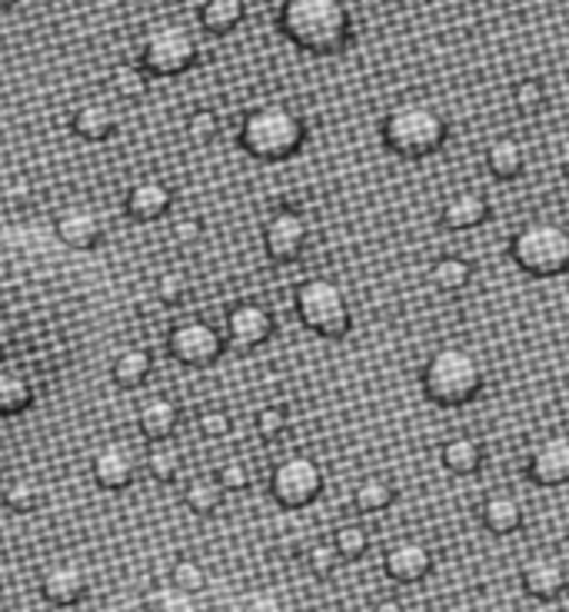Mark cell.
Returning <instances> with one entry per match:
<instances>
[{"label":"cell","mask_w":569,"mask_h":612,"mask_svg":"<svg viewBox=\"0 0 569 612\" xmlns=\"http://www.w3.org/2000/svg\"><path fill=\"white\" fill-rule=\"evenodd\" d=\"M520 583L533 600H560L569 586L567 563L553 553H533L523 566H520Z\"/></svg>","instance_id":"cell-14"},{"label":"cell","mask_w":569,"mask_h":612,"mask_svg":"<svg viewBox=\"0 0 569 612\" xmlns=\"http://www.w3.org/2000/svg\"><path fill=\"white\" fill-rule=\"evenodd\" d=\"M94 483L107 493H124L137 480V456L127 443H104L90 460Z\"/></svg>","instance_id":"cell-15"},{"label":"cell","mask_w":569,"mask_h":612,"mask_svg":"<svg viewBox=\"0 0 569 612\" xmlns=\"http://www.w3.org/2000/svg\"><path fill=\"white\" fill-rule=\"evenodd\" d=\"M296 316L306 329H313L316 336L326 339H340L350 333L353 316H350V304L346 294L336 280L330 277H310L296 287Z\"/></svg>","instance_id":"cell-6"},{"label":"cell","mask_w":569,"mask_h":612,"mask_svg":"<svg viewBox=\"0 0 569 612\" xmlns=\"http://www.w3.org/2000/svg\"><path fill=\"white\" fill-rule=\"evenodd\" d=\"M200 237H204V220L200 217H180V220H174V240L194 244Z\"/></svg>","instance_id":"cell-45"},{"label":"cell","mask_w":569,"mask_h":612,"mask_svg":"<svg viewBox=\"0 0 569 612\" xmlns=\"http://www.w3.org/2000/svg\"><path fill=\"white\" fill-rule=\"evenodd\" d=\"M330 543L336 546L340 560H360V556L370 550V533H366L360 523H346V526H340V530L333 533Z\"/></svg>","instance_id":"cell-35"},{"label":"cell","mask_w":569,"mask_h":612,"mask_svg":"<svg viewBox=\"0 0 569 612\" xmlns=\"http://www.w3.org/2000/svg\"><path fill=\"white\" fill-rule=\"evenodd\" d=\"M144 463H147V473H150L160 486L174 483V480L184 473V456H180V450H177V446H170L167 440L150 443V450H147Z\"/></svg>","instance_id":"cell-30"},{"label":"cell","mask_w":569,"mask_h":612,"mask_svg":"<svg viewBox=\"0 0 569 612\" xmlns=\"http://www.w3.org/2000/svg\"><path fill=\"white\" fill-rule=\"evenodd\" d=\"M487 167H490L493 177L513 180V177H520V174L527 170V150H523L513 137H500V140H493L490 150H487Z\"/></svg>","instance_id":"cell-27"},{"label":"cell","mask_w":569,"mask_h":612,"mask_svg":"<svg viewBox=\"0 0 569 612\" xmlns=\"http://www.w3.org/2000/svg\"><path fill=\"white\" fill-rule=\"evenodd\" d=\"M0 483H3V453H0Z\"/></svg>","instance_id":"cell-49"},{"label":"cell","mask_w":569,"mask_h":612,"mask_svg":"<svg viewBox=\"0 0 569 612\" xmlns=\"http://www.w3.org/2000/svg\"><path fill=\"white\" fill-rule=\"evenodd\" d=\"M144 612H204L194 593H184L177 586H154L144 596Z\"/></svg>","instance_id":"cell-33"},{"label":"cell","mask_w":569,"mask_h":612,"mask_svg":"<svg viewBox=\"0 0 569 612\" xmlns=\"http://www.w3.org/2000/svg\"><path fill=\"white\" fill-rule=\"evenodd\" d=\"M224 329L237 349H257L274 336V313L271 306L257 304V300H241L237 306H230Z\"/></svg>","instance_id":"cell-12"},{"label":"cell","mask_w":569,"mask_h":612,"mask_svg":"<svg viewBox=\"0 0 569 612\" xmlns=\"http://www.w3.org/2000/svg\"><path fill=\"white\" fill-rule=\"evenodd\" d=\"M180 426V406L170 396H147L137 406V430L144 433L147 443L170 440Z\"/></svg>","instance_id":"cell-19"},{"label":"cell","mask_w":569,"mask_h":612,"mask_svg":"<svg viewBox=\"0 0 569 612\" xmlns=\"http://www.w3.org/2000/svg\"><path fill=\"white\" fill-rule=\"evenodd\" d=\"M470 264L463 257H440L430 270V284L443 294H460L470 284Z\"/></svg>","instance_id":"cell-32"},{"label":"cell","mask_w":569,"mask_h":612,"mask_svg":"<svg viewBox=\"0 0 569 612\" xmlns=\"http://www.w3.org/2000/svg\"><path fill=\"white\" fill-rule=\"evenodd\" d=\"M150 369H154V356L144 346H127V349L117 353V359L110 366V376L120 389H137V386L147 383Z\"/></svg>","instance_id":"cell-23"},{"label":"cell","mask_w":569,"mask_h":612,"mask_svg":"<svg viewBox=\"0 0 569 612\" xmlns=\"http://www.w3.org/2000/svg\"><path fill=\"white\" fill-rule=\"evenodd\" d=\"M3 583H7V570H3V563H0V590H3Z\"/></svg>","instance_id":"cell-48"},{"label":"cell","mask_w":569,"mask_h":612,"mask_svg":"<svg viewBox=\"0 0 569 612\" xmlns=\"http://www.w3.org/2000/svg\"><path fill=\"white\" fill-rule=\"evenodd\" d=\"M254 423H257V433L271 443V440H281L284 436L286 426H290V416H286L284 406H264Z\"/></svg>","instance_id":"cell-42"},{"label":"cell","mask_w":569,"mask_h":612,"mask_svg":"<svg viewBox=\"0 0 569 612\" xmlns=\"http://www.w3.org/2000/svg\"><path fill=\"white\" fill-rule=\"evenodd\" d=\"M383 570L396 583H420L433 570V550L423 540L403 536L383 553Z\"/></svg>","instance_id":"cell-17"},{"label":"cell","mask_w":569,"mask_h":612,"mask_svg":"<svg viewBox=\"0 0 569 612\" xmlns=\"http://www.w3.org/2000/svg\"><path fill=\"white\" fill-rule=\"evenodd\" d=\"M323 493V470L310 456H286L271 473V496L286 510H303Z\"/></svg>","instance_id":"cell-8"},{"label":"cell","mask_w":569,"mask_h":612,"mask_svg":"<svg viewBox=\"0 0 569 612\" xmlns=\"http://www.w3.org/2000/svg\"><path fill=\"white\" fill-rule=\"evenodd\" d=\"M110 87L124 100H140L150 87V73L140 63H117L110 70Z\"/></svg>","instance_id":"cell-34"},{"label":"cell","mask_w":569,"mask_h":612,"mask_svg":"<svg viewBox=\"0 0 569 612\" xmlns=\"http://www.w3.org/2000/svg\"><path fill=\"white\" fill-rule=\"evenodd\" d=\"M20 0H0V10H10V7H17Z\"/></svg>","instance_id":"cell-47"},{"label":"cell","mask_w":569,"mask_h":612,"mask_svg":"<svg viewBox=\"0 0 569 612\" xmlns=\"http://www.w3.org/2000/svg\"><path fill=\"white\" fill-rule=\"evenodd\" d=\"M170 207H174V187L160 177H144V180L127 187L124 214L134 224H154V220L167 217Z\"/></svg>","instance_id":"cell-16"},{"label":"cell","mask_w":569,"mask_h":612,"mask_svg":"<svg viewBox=\"0 0 569 612\" xmlns=\"http://www.w3.org/2000/svg\"><path fill=\"white\" fill-rule=\"evenodd\" d=\"M251 480H254V473L244 460H224L217 466V483L224 493H244L251 486Z\"/></svg>","instance_id":"cell-38"},{"label":"cell","mask_w":569,"mask_h":612,"mask_svg":"<svg viewBox=\"0 0 569 612\" xmlns=\"http://www.w3.org/2000/svg\"><path fill=\"white\" fill-rule=\"evenodd\" d=\"M53 234L60 237L63 247L87 254V250H97V247L104 244V234H107V230H104V220H100V214H97L94 207H87V204H70V207H63V210L57 214Z\"/></svg>","instance_id":"cell-13"},{"label":"cell","mask_w":569,"mask_h":612,"mask_svg":"<svg viewBox=\"0 0 569 612\" xmlns=\"http://www.w3.org/2000/svg\"><path fill=\"white\" fill-rule=\"evenodd\" d=\"M440 460L457 476H473L483 466V443L477 436H453L443 443Z\"/></svg>","instance_id":"cell-24"},{"label":"cell","mask_w":569,"mask_h":612,"mask_svg":"<svg viewBox=\"0 0 569 612\" xmlns=\"http://www.w3.org/2000/svg\"><path fill=\"white\" fill-rule=\"evenodd\" d=\"M530 480L540 486H567L569 483V433L543 436L530 453Z\"/></svg>","instance_id":"cell-18"},{"label":"cell","mask_w":569,"mask_h":612,"mask_svg":"<svg viewBox=\"0 0 569 612\" xmlns=\"http://www.w3.org/2000/svg\"><path fill=\"white\" fill-rule=\"evenodd\" d=\"M167 349L177 363L207 369L224 356V336L207 319H180L167 336Z\"/></svg>","instance_id":"cell-9"},{"label":"cell","mask_w":569,"mask_h":612,"mask_svg":"<svg viewBox=\"0 0 569 612\" xmlns=\"http://www.w3.org/2000/svg\"><path fill=\"white\" fill-rule=\"evenodd\" d=\"M237 140L254 160L281 164L303 147L306 124L300 120L296 110H290L284 103H264V107H257L244 117Z\"/></svg>","instance_id":"cell-2"},{"label":"cell","mask_w":569,"mask_h":612,"mask_svg":"<svg viewBox=\"0 0 569 612\" xmlns=\"http://www.w3.org/2000/svg\"><path fill=\"white\" fill-rule=\"evenodd\" d=\"M487 214H490V204L477 190H460L443 204V224L450 230H473L487 220Z\"/></svg>","instance_id":"cell-22"},{"label":"cell","mask_w":569,"mask_h":612,"mask_svg":"<svg viewBox=\"0 0 569 612\" xmlns=\"http://www.w3.org/2000/svg\"><path fill=\"white\" fill-rule=\"evenodd\" d=\"M241 612H290V610H286V603L281 593H274V590H254V593H247V600H244Z\"/></svg>","instance_id":"cell-43"},{"label":"cell","mask_w":569,"mask_h":612,"mask_svg":"<svg viewBox=\"0 0 569 612\" xmlns=\"http://www.w3.org/2000/svg\"><path fill=\"white\" fill-rule=\"evenodd\" d=\"M244 13H247V3L244 0H204L200 7V23L207 33H230L244 23Z\"/></svg>","instance_id":"cell-28"},{"label":"cell","mask_w":569,"mask_h":612,"mask_svg":"<svg viewBox=\"0 0 569 612\" xmlns=\"http://www.w3.org/2000/svg\"><path fill=\"white\" fill-rule=\"evenodd\" d=\"M197 426L207 440H224L234 423H230V413L224 406H207V409L197 413Z\"/></svg>","instance_id":"cell-41"},{"label":"cell","mask_w":569,"mask_h":612,"mask_svg":"<svg viewBox=\"0 0 569 612\" xmlns=\"http://www.w3.org/2000/svg\"><path fill=\"white\" fill-rule=\"evenodd\" d=\"M281 30L306 53H340L350 43V10L343 0H284Z\"/></svg>","instance_id":"cell-1"},{"label":"cell","mask_w":569,"mask_h":612,"mask_svg":"<svg viewBox=\"0 0 569 612\" xmlns=\"http://www.w3.org/2000/svg\"><path fill=\"white\" fill-rule=\"evenodd\" d=\"M87 593H90V576L73 560H57L40 573V596L50 606H60V610L77 606L87 600Z\"/></svg>","instance_id":"cell-11"},{"label":"cell","mask_w":569,"mask_h":612,"mask_svg":"<svg viewBox=\"0 0 569 612\" xmlns=\"http://www.w3.org/2000/svg\"><path fill=\"white\" fill-rule=\"evenodd\" d=\"M480 389L483 363L463 346H443L423 366V393L436 406H467Z\"/></svg>","instance_id":"cell-3"},{"label":"cell","mask_w":569,"mask_h":612,"mask_svg":"<svg viewBox=\"0 0 569 612\" xmlns=\"http://www.w3.org/2000/svg\"><path fill=\"white\" fill-rule=\"evenodd\" d=\"M170 586H177V590H184V593H200L204 586H207V570L197 563V560H177L174 566H170Z\"/></svg>","instance_id":"cell-37"},{"label":"cell","mask_w":569,"mask_h":612,"mask_svg":"<svg viewBox=\"0 0 569 612\" xmlns=\"http://www.w3.org/2000/svg\"><path fill=\"white\" fill-rule=\"evenodd\" d=\"M306 566H310V573L320 576V580L333 576L336 566H340L336 546H333V543H316V546H310V550H306Z\"/></svg>","instance_id":"cell-40"},{"label":"cell","mask_w":569,"mask_h":612,"mask_svg":"<svg viewBox=\"0 0 569 612\" xmlns=\"http://www.w3.org/2000/svg\"><path fill=\"white\" fill-rule=\"evenodd\" d=\"M480 520L490 533L497 536H510L523 526V503L513 493H493L483 500L480 506Z\"/></svg>","instance_id":"cell-21"},{"label":"cell","mask_w":569,"mask_h":612,"mask_svg":"<svg viewBox=\"0 0 569 612\" xmlns=\"http://www.w3.org/2000/svg\"><path fill=\"white\" fill-rule=\"evenodd\" d=\"M190 280H187V274H180V270H167V274H160L157 277V287H154V294H157V304L164 306H180L190 300Z\"/></svg>","instance_id":"cell-36"},{"label":"cell","mask_w":569,"mask_h":612,"mask_svg":"<svg viewBox=\"0 0 569 612\" xmlns=\"http://www.w3.org/2000/svg\"><path fill=\"white\" fill-rule=\"evenodd\" d=\"M184 503L194 516H214L224 506V490L217 476H194L184 490Z\"/></svg>","instance_id":"cell-29"},{"label":"cell","mask_w":569,"mask_h":612,"mask_svg":"<svg viewBox=\"0 0 569 612\" xmlns=\"http://www.w3.org/2000/svg\"><path fill=\"white\" fill-rule=\"evenodd\" d=\"M393 500H396V490H393V483L383 480V476H366V480H360V486L353 490V506H356L360 513H383V510L393 506Z\"/></svg>","instance_id":"cell-31"},{"label":"cell","mask_w":569,"mask_h":612,"mask_svg":"<svg viewBox=\"0 0 569 612\" xmlns=\"http://www.w3.org/2000/svg\"><path fill=\"white\" fill-rule=\"evenodd\" d=\"M33 406V386L20 369L0 366V416H20Z\"/></svg>","instance_id":"cell-26"},{"label":"cell","mask_w":569,"mask_h":612,"mask_svg":"<svg viewBox=\"0 0 569 612\" xmlns=\"http://www.w3.org/2000/svg\"><path fill=\"white\" fill-rule=\"evenodd\" d=\"M510 254L530 277H560L569 270V230L557 220H530L517 230Z\"/></svg>","instance_id":"cell-5"},{"label":"cell","mask_w":569,"mask_h":612,"mask_svg":"<svg viewBox=\"0 0 569 612\" xmlns=\"http://www.w3.org/2000/svg\"><path fill=\"white\" fill-rule=\"evenodd\" d=\"M217 134H220V117L214 110L200 107L187 117V137L194 144H210V140H217Z\"/></svg>","instance_id":"cell-39"},{"label":"cell","mask_w":569,"mask_h":612,"mask_svg":"<svg viewBox=\"0 0 569 612\" xmlns=\"http://www.w3.org/2000/svg\"><path fill=\"white\" fill-rule=\"evenodd\" d=\"M70 130L87 144H104L117 134V110L107 100H84L70 113Z\"/></svg>","instance_id":"cell-20"},{"label":"cell","mask_w":569,"mask_h":612,"mask_svg":"<svg viewBox=\"0 0 569 612\" xmlns=\"http://www.w3.org/2000/svg\"><path fill=\"white\" fill-rule=\"evenodd\" d=\"M373 612H406V606L400 603V600H380Z\"/></svg>","instance_id":"cell-46"},{"label":"cell","mask_w":569,"mask_h":612,"mask_svg":"<svg viewBox=\"0 0 569 612\" xmlns=\"http://www.w3.org/2000/svg\"><path fill=\"white\" fill-rule=\"evenodd\" d=\"M383 140L400 157H430L447 144V120L420 100H403L383 117Z\"/></svg>","instance_id":"cell-4"},{"label":"cell","mask_w":569,"mask_h":612,"mask_svg":"<svg viewBox=\"0 0 569 612\" xmlns=\"http://www.w3.org/2000/svg\"><path fill=\"white\" fill-rule=\"evenodd\" d=\"M0 500H3V506H7L10 513L27 516V513H33V510L40 506L43 490H40V483H37L33 476L13 473V476H7V480L0 483Z\"/></svg>","instance_id":"cell-25"},{"label":"cell","mask_w":569,"mask_h":612,"mask_svg":"<svg viewBox=\"0 0 569 612\" xmlns=\"http://www.w3.org/2000/svg\"><path fill=\"white\" fill-rule=\"evenodd\" d=\"M513 100H517V107H520V110L533 113V110H540V107L547 103V90H543V83H540V80H523V83L517 87Z\"/></svg>","instance_id":"cell-44"},{"label":"cell","mask_w":569,"mask_h":612,"mask_svg":"<svg viewBox=\"0 0 569 612\" xmlns=\"http://www.w3.org/2000/svg\"><path fill=\"white\" fill-rule=\"evenodd\" d=\"M310 244V224L303 220V214L296 210H277L267 217L264 224V247H267V257L277 260V264H293L303 257Z\"/></svg>","instance_id":"cell-10"},{"label":"cell","mask_w":569,"mask_h":612,"mask_svg":"<svg viewBox=\"0 0 569 612\" xmlns=\"http://www.w3.org/2000/svg\"><path fill=\"white\" fill-rule=\"evenodd\" d=\"M197 37L184 23L150 27L140 40V67L150 77H180L197 63Z\"/></svg>","instance_id":"cell-7"}]
</instances>
